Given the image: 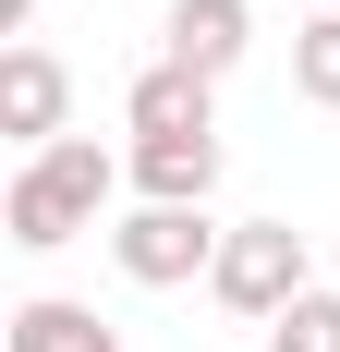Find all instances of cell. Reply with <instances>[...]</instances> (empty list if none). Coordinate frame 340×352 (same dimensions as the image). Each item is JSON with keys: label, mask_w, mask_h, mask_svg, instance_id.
<instances>
[{"label": "cell", "mask_w": 340, "mask_h": 352, "mask_svg": "<svg viewBox=\"0 0 340 352\" xmlns=\"http://www.w3.org/2000/svg\"><path fill=\"white\" fill-rule=\"evenodd\" d=\"M122 158H109L98 134H61V146H36V158H12V182H0V231L25 255H61V243H85L109 219V195H122Z\"/></svg>", "instance_id": "cell-1"}, {"label": "cell", "mask_w": 340, "mask_h": 352, "mask_svg": "<svg viewBox=\"0 0 340 352\" xmlns=\"http://www.w3.org/2000/svg\"><path fill=\"white\" fill-rule=\"evenodd\" d=\"M206 292H219L231 316L279 328V316H292V304L316 292V255H304V231H292V219H231V243H219Z\"/></svg>", "instance_id": "cell-2"}, {"label": "cell", "mask_w": 340, "mask_h": 352, "mask_svg": "<svg viewBox=\"0 0 340 352\" xmlns=\"http://www.w3.org/2000/svg\"><path fill=\"white\" fill-rule=\"evenodd\" d=\"M219 243H231V231H219L206 207H122V219H109V267H122L134 292L206 280V267H219Z\"/></svg>", "instance_id": "cell-3"}, {"label": "cell", "mask_w": 340, "mask_h": 352, "mask_svg": "<svg viewBox=\"0 0 340 352\" xmlns=\"http://www.w3.org/2000/svg\"><path fill=\"white\" fill-rule=\"evenodd\" d=\"M0 134L25 146V158L73 134V73H61V49H36V36L0 49Z\"/></svg>", "instance_id": "cell-4"}, {"label": "cell", "mask_w": 340, "mask_h": 352, "mask_svg": "<svg viewBox=\"0 0 340 352\" xmlns=\"http://www.w3.org/2000/svg\"><path fill=\"white\" fill-rule=\"evenodd\" d=\"M243 49H255V0H170V12H158V61L206 73V85H219Z\"/></svg>", "instance_id": "cell-5"}, {"label": "cell", "mask_w": 340, "mask_h": 352, "mask_svg": "<svg viewBox=\"0 0 340 352\" xmlns=\"http://www.w3.org/2000/svg\"><path fill=\"white\" fill-rule=\"evenodd\" d=\"M122 170H134V207H206L219 195V134H146Z\"/></svg>", "instance_id": "cell-6"}, {"label": "cell", "mask_w": 340, "mask_h": 352, "mask_svg": "<svg viewBox=\"0 0 340 352\" xmlns=\"http://www.w3.org/2000/svg\"><path fill=\"white\" fill-rule=\"evenodd\" d=\"M122 122H134V146H146V134H219V85L182 73V61H146L134 98H122Z\"/></svg>", "instance_id": "cell-7"}, {"label": "cell", "mask_w": 340, "mask_h": 352, "mask_svg": "<svg viewBox=\"0 0 340 352\" xmlns=\"http://www.w3.org/2000/svg\"><path fill=\"white\" fill-rule=\"evenodd\" d=\"M0 352H122V328L98 304H73V292H25L0 316Z\"/></svg>", "instance_id": "cell-8"}, {"label": "cell", "mask_w": 340, "mask_h": 352, "mask_svg": "<svg viewBox=\"0 0 340 352\" xmlns=\"http://www.w3.org/2000/svg\"><path fill=\"white\" fill-rule=\"evenodd\" d=\"M292 98H304V109H340V12H328V0L292 25Z\"/></svg>", "instance_id": "cell-9"}, {"label": "cell", "mask_w": 340, "mask_h": 352, "mask_svg": "<svg viewBox=\"0 0 340 352\" xmlns=\"http://www.w3.org/2000/svg\"><path fill=\"white\" fill-rule=\"evenodd\" d=\"M268 352H340V292H328V280H316V292H304V304H292V316H279V328H268Z\"/></svg>", "instance_id": "cell-10"}, {"label": "cell", "mask_w": 340, "mask_h": 352, "mask_svg": "<svg viewBox=\"0 0 340 352\" xmlns=\"http://www.w3.org/2000/svg\"><path fill=\"white\" fill-rule=\"evenodd\" d=\"M0 25H12V36H36V0H0Z\"/></svg>", "instance_id": "cell-11"}, {"label": "cell", "mask_w": 340, "mask_h": 352, "mask_svg": "<svg viewBox=\"0 0 340 352\" xmlns=\"http://www.w3.org/2000/svg\"><path fill=\"white\" fill-rule=\"evenodd\" d=\"M328 12H340V0H328Z\"/></svg>", "instance_id": "cell-12"}]
</instances>
